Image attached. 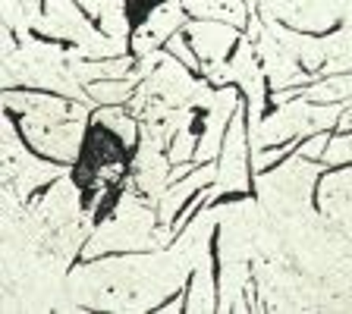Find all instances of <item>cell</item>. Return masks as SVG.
Here are the masks:
<instances>
[{"mask_svg": "<svg viewBox=\"0 0 352 314\" xmlns=\"http://www.w3.org/2000/svg\"><path fill=\"white\" fill-rule=\"evenodd\" d=\"M126 3V16H129L132 25H139V22H145V16L151 13V10H157L164 3V0H123Z\"/></svg>", "mask_w": 352, "mask_h": 314, "instance_id": "6da1fadb", "label": "cell"}]
</instances>
